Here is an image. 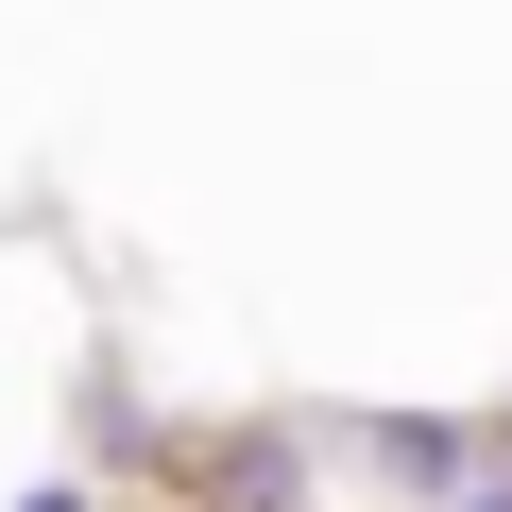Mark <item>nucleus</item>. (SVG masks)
Masks as SVG:
<instances>
[{"label": "nucleus", "instance_id": "nucleus-1", "mask_svg": "<svg viewBox=\"0 0 512 512\" xmlns=\"http://www.w3.org/2000/svg\"><path fill=\"white\" fill-rule=\"evenodd\" d=\"M444 512H512V427H495V461H478V478H461Z\"/></svg>", "mask_w": 512, "mask_h": 512}, {"label": "nucleus", "instance_id": "nucleus-2", "mask_svg": "<svg viewBox=\"0 0 512 512\" xmlns=\"http://www.w3.org/2000/svg\"><path fill=\"white\" fill-rule=\"evenodd\" d=\"M18 512H120V495H103V478H35Z\"/></svg>", "mask_w": 512, "mask_h": 512}]
</instances>
